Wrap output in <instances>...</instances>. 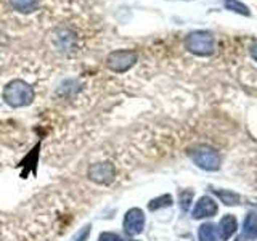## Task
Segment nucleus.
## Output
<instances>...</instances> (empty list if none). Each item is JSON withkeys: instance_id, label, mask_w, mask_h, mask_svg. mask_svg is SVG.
<instances>
[{"instance_id": "1", "label": "nucleus", "mask_w": 257, "mask_h": 241, "mask_svg": "<svg viewBox=\"0 0 257 241\" xmlns=\"http://www.w3.org/2000/svg\"><path fill=\"white\" fill-rule=\"evenodd\" d=\"M4 100L12 108H24L34 101V88L21 79H15L7 84Z\"/></svg>"}, {"instance_id": "2", "label": "nucleus", "mask_w": 257, "mask_h": 241, "mask_svg": "<svg viewBox=\"0 0 257 241\" xmlns=\"http://www.w3.org/2000/svg\"><path fill=\"white\" fill-rule=\"evenodd\" d=\"M187 48L198 56H209L215 52V39L209 31H195L187 37Z\"/></svg>"}, {"instance_id": "3", "label": "nucleus", "mask_w": 257, "mask_h": 241, "mask_svg": "<svg viewBox=\"0 0 257 241\" xmlns=\"http://www.w3.org/2000/svg\"><path fill=\"white\" fill-rule=\"evenodd\" d=\"M139 60V55L134 50H114L106 56L108 69L114 72H125Z\"/></svg>"}, {"instance_id": "4", "label": "nucleus", "mask_w": 257, "mask_h": 241, "mask_svg": "<svg viewBox=\"0 0 257 241\" xmlns=\"http://www.w3.org/2000/svg\"><path fill=\"white\" fill-rule=\"evenodd\" d=\"M191 159L204 171H217L220 167V156L211 147H199L191 153Z\"/></svg>"}, {"instance_id": "5", "label": "nucleus", "mask_w": 257, "mask_h": 241, "mask_svg": "<svg viewBox=\"0 0 257 241\" xmlns=\"http://www.w3.org/2000/svg\"><path fill=\"white\" fill-rule=\"evenodd\" d=\"M88 179L98 185H109L116 177V169L111 163H96L88 167Z\"/></svg>"}, {"instance_id": "6", "label": "nucleus", "mask_w": 257, "mask_h": 241, "mask_svg": "<svg viewBox=\"0 0 257 241\" xmlns=\"http://www.w3.org/2000/svg\"><path fill=\"white\" fill-rule=\"evenodd\" d=\"M122 227L124 231L127 233L128 236H137L140 235L145 228V214L142 209L139 207H132L128 209L124 215V220H122Z\"/></svg>"}, {"instance_id": "7", "label": "nucleus", "mask_w": 257, "mask_h": 241, "mask_svg": "<svg viewBox=\"0 0 257 241\" xmlns=\"http://www.w3.org/2000/svg\"><path fill=\"white\" fill-rule=\"evenodd\" d=\"M219 211V206H217L215 201L211 196H201L198 199V203L193 207V212L191 217L193 219H206V217H214Z\"/></svg>"}, {"instance_id": "8", "label": "nucleus", "mask_w": 257, "mask_h": 241, "mask_svg": "<svg viewBox=\"0 0 257 241\" xmlns=\"http://www.w3.org/2000/svg\"><path fill=\"white\" fill-rule=\"evenodd\" d=\"M238 228V222L235 219V215H223L222 217V220L219 223V231H220V238L223 241H227L231 238V235H235V231Z\"/></svg>"}, {"instance_id": "9", "label": "nucleus", "mask_w": 257, "mask_h": 241, "mask_svg": "<svg viewBox=\"0 0 257 241\" xmlns=\"http://www.w3.org/2000/svg\"><path fill=\"white\" fill-rule=\"evenodd\" d=\"M74 32L69 29H60L53 34V40L56 47H60L61 50H69L74 45Z\"/></svg>"}, {"instance_id": "10", "label": "nucleus", "mask_w": 257, "mask_h": 241, "mask_svg": "<svg viewBox=\"0 0 257 241\" xmlns=\"http://www.w3.org/2000/svg\"><path fill=\"white\" fill-rule=\"evenodd\" d=\"M243 236L247 239L257 238V214L249 212L243 222Z\"/></svg>"}, {"instance_id": "11", "label": "nucleus", "mask_w": 257, "mask_h": 241, "mask_svg": "<svg viewBox=\"0 0 257 241\" xmlns=\"http://www.w3.org/2000/svg\"><path fill=\"white\" fill-rule=\"evenodd\" d=\"M199 241H217V228L214 223H203L198 230Z\"/></svg>"}, {"instance_id": "12", "label": "nucleus", "mask_w": 257, "mask_h": 241, "mask_svg": "<svg viewBox=\"0 0 257 241\" xmlns=\"http://www.w3.org/2000/svg\"><path fill=\"white\" fill-rule=\"evenodd\" d=\"M12 7L15 8L16 12H21V13H31L34 12L37 8L39 0H10Z\"/></svg>"}, {"instance_id": "13", "label": "nucleus", "mask_w": 257, "mask_h": 241, "mask_svg": "<svg viewBox=\"0 0 257 241\" xmlns=\"http://www.w3.org/2000/svg\"><path fill=\"white\" fill-rule=\"evenodd\" d=\"M223 5H225V8H227V10L235 12L238 15H243V16H249V15H251L247 5H244L243 2H239V0H223Z\"/></svg>"}, {"instance_id": "14", "label": "nucleus", "mask_w": 257, "mask_h": 241, "mask_svg": "<svg viewBox=\"0 0 257 241\" xmlns=\"http://www.w3.org/2000/svg\"><path fill=\"white\" fill-rule=\"evenodd\" d=\"M212 191L220 198L222 203L227 204V206H235L239 203V196L233 191H227V190H212Z\"/></svg>"}, {"instance_id": "15", "label": "nucleus", "mask_w": 257, "mask_h": 241, "mask_svg": "<svg viewBox=\"0 0 257 241\" xmlns=\"http://www.w3.org/2000/svg\"><path fill=\"white\" fill-rule=\"evenodd\" d=\"M172 203H174V199H172L171 195H163V196H159V198L151 199L150 203H148V209H150V211H158V209H161V207L172 206Z\"/></svg>"}, {"instance_id": "16", "label": "nucleus", "mask_w": 257, "mask_h": 241, "mask_svg": "<svg viewBox=\"0 0 257 241\" xmlns=\"http://www.w3.org/2000/svg\"><path fill=\"white\" fill-rule=\"evenodd\" d=\"M179 201H180V206H182L183 211H188V207H190L191 201H193V191H190V190L180 191V195H179Z\"/></svg>"}, {"instance_id": "17", "label": "nucleus", "mask_w": 257, "mask_h": 241, "mask_svg": "<svg viewBox=\"0 0 257 241\" xmlns=\"http://www.w3.org/2000/svg\"><path fill=\"white\" fill-rule=\"evenodd\" d=\"M90 231H92V225L88 223V225H85V227H82L76 233L74 238H72V241H87L88 236H90Z\"/></svg>"}, {"instance_id": "18", "label": "nucleus", "mask_w": 257, "mask_h": 241, "mask_svg": "<svg viewBox=\"0 0 257 241\" xmlns=\"http://www.w3.org/2000/svg\"><path fill=\"white\" fill-rule=\"evenodd\" d=\"M98 241H124L117 233H111V231H103L98 236Z\"/></svg>"}, {"instance_id": "19", "label": "nucleus", "mask_w": 257, "mask_h": 241, "mask_svg": "<svg viewBox=\"0 0 257 241\" xmlns=\"http://www.w3.org/2000/svg\"><path fill=\"white\" fill-rule=\"evenodd\" d=\"M249 52H251V56L257 61V40H255V42L251 47H249Z\"/></svg>"}, {"instance_id": "20", "label": "nucleus", "mask_w": 257, "mask_h": 241, "mask_svg": "<svg viewBox=\"0 0 257 241\" xmlns=\"http://www.w3.org/2000/svg\"><path fill=\"white\" fill-rule=\"evenodd\" d=\"M235 241H243V239H241V238H236V239H235Z\"/></svg>"}, {"instance_id": "21", "label": "nucleus", "mask_w": 257, "mask_h": 241, "mask_svg": "<svg viewBox=\"0 0 257 241\" xmlns=\"http://www.w3.org/2000/svg\"><path fill=\"white\" fill-rule=\"evenodd\" d=\"M134 241H137V239H134Z\"/></svg>"}]
</instances>
